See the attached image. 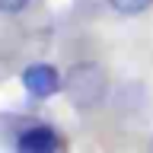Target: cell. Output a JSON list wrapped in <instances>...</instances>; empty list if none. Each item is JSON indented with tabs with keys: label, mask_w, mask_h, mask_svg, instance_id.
Segmentation results:
<instances>
[{
	"label": "cell",
	"mask_w": 153,
	"mask_h": 153,
	"mask_svg": "<svg viewBox=\"0 0 153 153\" xmlns=\"http://www.w3.org/2000/svg\"><path fill=\"white\" fill-rule=\"evenodd\" d=\"M64 93L76 112H93L108 96V74L99 61H76L64 76Z\"/></svg>",
	"instance_id": "6da1fadb"
},
{
	"label": "cell",
	"mask_w": 153,
	"mask_h": 153,
	"mask_svg": "<svg viewBox=\"0 0 153 153\" xmlns=\"http://www.w3.org/2000/svg\"><path fill=\"white\" fill-rule=\"evenodd\" d=\"M22 86L29 89V96L35 99H48L57 89H64V76L54 64H29L22 70Z\"/></svg>",
	"instance_id": "7a4b0ae2"
},
{
	"label": "cell",
	"mask_w": 153,
	"mask_h": 153,
	"mask_svg": "<svg viewBox=\"0 0 153 153\" xmlns=\"http://www.w3.org/2000/svg\"><path fill=\"white\" fill-rule=\"evenodd\" d=\"M16 153H57V134L48 124H32L16 137Z\"/></svg>",
	"instance_id": "3957f363"
},
{
	"label": "cell",
	"mask_w": 153,
	"mask_h": 153,
	"mask_svg": "<svg viewBox=\"0 0 153 153\" xmlns=\"http://www.w3.org/2000/svg\"><path fill=\"white\" fill-rule=\"evenodd\" d=\"M108 7L115 13H121V16H137V13L153 7V0H108Z\"/></svg>",
	"instance_id": "277c9868"
},
{
	"label": "cell",
	"mask_w": 153,
	"mask_h": 153,
	"mask_svg": "<svg viewBox=\"0 0 153 153\" xmlns=\"http://www.w3.org/2000/svg\"><path fill=\"white\" fill-rule=\"evenodd\" d=\"M29 3H32V0H0V13H10V16H13V13H22Z\"/></svg>",
	"instance_id": "5b68a950"
},
{
	"label": "cell",
	"mask_w": 153,
	"mask_h": 153,
	"mask_svg": "<svg viewBox=\"0 0 153 153\" xmlns=\"http://www.w3.org/2000/svg\"><path fill=\"white\" fill-rule=\"evenodd\" d=\"M147 153H153V137H150V143H147Z\"/></svg>",
	"instance_id": "8992f818"
}]
</instances>
